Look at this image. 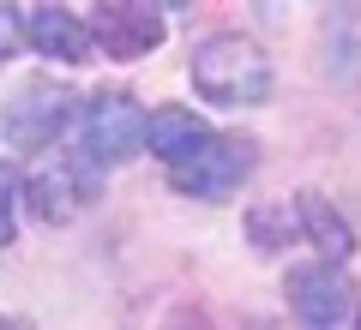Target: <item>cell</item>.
<instances>
[{"label": "cell", "instance_id": "obj_1", "mask_svg": "<svg viewBox=\"0 0 361 330\" xmlns=\"http://www.w3.org/2000/svg\"><path fill=\"white\" fill-rule=\"evenodd\" d=\"M187 78L205 108H259L271 96V61L241 30H211L187 54Z\"/></svg>", "mask_w": 361, "mask_h": 330}, {"label": "cell", "instance_id": "obj_2", "mask_svg": "<svg viewBox=\"0 0 361 330\" xmlns=\"http://www.w3.org/2000/svg\"><path fill=\"white\" fill-rule=\"evenodd\" d=\"M73 115H85V102L73 96V84L37 72L0 102V139L13 144V151H49V144L73 127Z\"/></svg>", "mask_w": 361, "mask_h": 330}, {"label": "cell", "instance_id": "obj_3", "mask_svg": "<svg viewBox=\"0 0 361 330\" xmlns=\"http://www.w3.org/2000/svg\"><path fill=\"white\" fill-rule=\"evenodd\" d=\"M97 192H103V168L85 163V151H54L49 163H37L25 174V204L42 229L78 222V210L97 204Z\"/></svg>", "mask_w": 361, "mask_h": 330}, {"label": "cell", "instance_id": "obj_4", "mask_svg": "<svg viewBox=\"0 0 361 330\" xmlns=\"http://www.w3.org/2000/svg\"><path fill=\"white\" fill-rule=\"evenodd\" d=\"M145 108L127 96V90H97L85 96V115H78V151L97 168H121L145 151Z\"/></svg>", "mask_w": 361, "mask_h": 330}, {"label": "cell", "instance_id": "obj_5", "mask_svg": "<svg viewBox=\"0 0 361 330\" xmlns=\"http://www.w3.org/2000/svg\"><path fill=\"white\" fill-rule=\"evenodd\" d=\"M253 163H259L253 139H241V132H217L193 163L169 168V186H175L180 198H193V204H229L235 192L253 180Z\"/></svg>", "mask_w": 361, "mask_h": 330}, {"label": "cell", "instance_id": "obj_6", "mask_svg": "<svg viewBox=\"0 0 361 330\" xmlns=\"http://www.w3.org/2000/svg\"><path fill=\"white\" fill-rule=\"evenodd\" d=\"M163 13L169 6H145V0H103V6H90V37L109 61H145L169 37Z\"/></svg>", "mask_w": 361, "mask_h": 330}, {"label": "cell", "instance_id": "obj_7", "mask_svg": "<svg viewBox=\"0 0 361 330\" xmlns=\"http://www.w3.org/2000/svg\"><path fill=\"white\" fill-rule=\"evenodd\" d=\"M283 294L295 306V318L307 330H343V318L355 312V288H349L343 265H295L283 277Z\"/></svg>", "mask_w": 361, "mask_h": 330}, {"label": "cell", "instance_id": "obj_8", "mask_svg": "<svg viewBox=\"0 0 361 330\" xmlns=\"http://www.w3.org/2000/svg\"><path fill=\"white\" fill-rule=\"evenodd\" d=\"M25 49L61 66H85L97 54L90 18H78L73 6H25Z\"/></svg>", "mask_w": 361, "mask_h": 330}, {"label": "cell", "instance_id": "obj_9", "mask_svg": "<svg viewBox=\"0 0 361 330\" xmlns=\"http://www.w3.org/2000/svg\"><path fill=\"white\" fill-rule=\"evenodd\" d=\"M211 139H217V132L205 127V115H199V108H180V102H163V108H151V120H145V151L163 156L169 168L193 163Z\"/></svg>", "mask_w": 361, "mask_h": 330}, {"label": "cell", "instance_id": "obj_10", "mask_svg": "<svg viewBox=\"0 0 361 330\" xmlns=\"http://www.w3.org/2000/svg\"><path fill=\"white\" fill-rule=\"evenodd\" d=\"M295 210H301V229H307V241L325 253V265H343V258L355 253V229H349V216L337 210L325 192H295Z\"/></svg>", "mask_w": 361, "mask_h": 330}, {"label": "cell", "instance_id": "obj_11", "mask_svg": "<svg viewBox=\"0 0 361 330\" xmlns=\"http://www.w3.org/2000/svg\"><path fill=\"white\" fill-rule=\"evenodd\" d=\"M319 37H325V78L355 84L361 78V6H331Z\"/></svg>", "mask_w": 361, "mask_h": 330}, {"label": "cell", "instance_id": "obj_12", "mask_svg": "<svg viewBox=\"0 0 361 330\" xmlns=\"http://www.w3.org/2000/svg\"><path fill=\"white\" fill-rule=\"evenodd\" d=\"M241 234L253 241V253H289L307 229H301V210H295V198H289V204H253V210L241 216Z\"/></svg>", "mask_w": 361, "mask_h": 330}, {"label": "cell", "instance_id": "obj_13", "mask_svg": "<svg viewBox=\"0 0 361 330\" xmlns=\"http://www.w3.org/2000/svg\"><path fill=\"white\" fill-rule=\"evenodd\" d=\"M18 204H25V174L0 156V246H13L18 234Z\"/></svg>", "mask_w": 361, "mask_h": 330}, {"label": "cell", "instance_id": "obj_14", "mask_svg": "<svg viewBox=\"0 0 361 330\" xmlns=\"http://www.w3.org/2000/svg\"><path fill=\"white\" fill-rule=\"evenodd\" d=\"M18 42H25V6H6V0H0V61H6Z\"/></svg>", "mask_w": 361, "mask_h": 330}, {"label": "cell", "instance_id": "obj_15", "mask_svg": "<svg viewBox=\"0 0 361 330\" xmlns=\"http://www.w3.org/2000/svg\"><path fill=\"white\" fill-rule=\"evenodd\" d=\"M0 330H37L30 318H0Z\"/></svg>", "mask_w": 361, "mask_h": 330}, {"label": "cell", "instance_id": "obj_16", "mask_svg": "<svg viewBox=\"0 0 361 330\" xmlns=\"http://www.w3.org/2000/svg\"><path fill=\"white\" fill-rule=\"evenodd\" d=\"M355 330H361V306H355Z\"/></svg>", "mask_w": 361, "mask_h": 330}]
</instances>
